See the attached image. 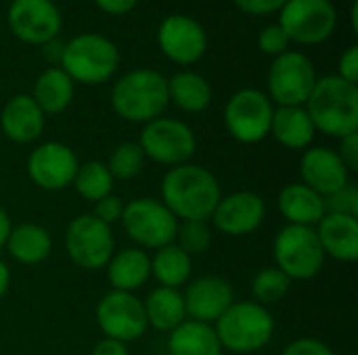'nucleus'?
Segmentation results:
<instances>
[{
  "instance_id": "1",
  "label": "nucleus",
  "mask_w": 358,
  "mask_h": 355,
  "mask_svg": "<svg viewBox=\"0 0 358 355\" xmlns=\"http://www.w3.org/2000/svg\"><path fill=\"white\" fill-rule=\"evenodd\" d=\"M220 197L216 176L191 161L172 167L162 180V203L178 222H208Z\"/></svg>"
},
{
  "instance_id": "2",
  "label": "nucleus",
  "mask_w": 358,
  "mask_h": 355,
  "mask_svg": "<svg viewBox=\"0 0 358 355\" xmlns=\"http://www.w3.org/2000/svg\"><path fill=\"white\" fill-rule=\"evenodd\" d=\"M306 111L317 132L334 138H344L358 132V88L336 75L317 80Z\"/></svg>"
},
{
  "instance_id": "3",
  "label": "nucleus",
  "mask_w": 358,
  "mask_h": 355,
  "mask_svg": "<svg viewBox=\"0 0 358 355\" xmlns=\"http://www.w3.org/2000/svg\"><path fill=\"white\" fill-rule=\"evenodd\" d=\"M168 80L153 69H132L111 88L113 111L130 123H149L168 107Z\"/></svg>"
},
{
  "instance_id": "4",
  "label": "nucleus",
  "mask_w": 358,
  "mask_h": 355,
  "mask_svg": "<svg viewBox=\"0 0 358 355\" xmlns=\"http://www.w3.org/2000/svg\"><path fill=\"white\" fill-rule=\"evenodd\" d=\"M214 331L222 349L241 355L254 354L271 343L275 320L268 308L256 301H235L214 322Z\"/></svg>"
},
{
  "instance_id": "5",
  "label": "nucleus",
  "mask_w": 358,
  "mask_h": 355,
  "mask_svg": "<svg viewBox=\"0 0 358 355\" xmlns=\"http://www.w3.org/2000/svg\"><path fill=\"white\" fill-rule=\"evenodd\" d=\"M120 63L117 46L101 33H80L65 42L61 69L76 84L96 86L107 82Z\"/></svg>"
},
{
  "instance_id": "6",
  "label": "nucleus",
  "mask_w": 358,
  "mask_h": 355,
  "mask_svg": "<svg viewBox=\"0 0 358 355\" xmlns=\"http://www.w3.org/2000/svg\"><path fill=\"white\" fill-rule=\"evenodd\" d=\"M275 268H279L289 280H310L325 264V253L315 228L285 224L273 243Z\"/></svg>"
},
{
  "instance_id": "7",
  "label": "nucleus",
  "mask_w": 358,
  "mask_h": 355,
  "mask_svg": "<svg viewBox=\"0 0 358 355\" xmlns=\"http://www.w3.org/2000/svg\"><path fill=\"white\" fill-rule=\"evenodd\" d=\"M317 80L313 61L298 50H287L275 56L268 67L266 96L271 103H277V107H304Z\"/></svg>"
},
{
  "instance_id": "8",
  "label": "nucleus",
  "mask_w": 358,
  "mask_h": 355,
  "mask_svg": "<svg viewBox=\"0 0 358 355\" xmlns=\"http://www.w3.org/2000/svg\"><path fill=\"white\" fill-rule=\"evenodd\" d=\"M124 232L138 245V249H162L176 239L178 220L157 199L141 197L124 205Z\"/></svg>"
},
{
  "instance_id": "9",
  "label": "nucleus",
  "mask_w": 358,
  "mask_h": 355,
  "mask_svg": "<svg viewBox=\"0 0 358 355\" xmlns=\"http://www.w3.org/2000/svg\"><path fill=\"white\" fill-rule=\"evenodd\" d=\"M65 251L78 268L101 270L115 253L113 230L92 213H82L67 224Z\"/></svg>"
},
{
  "instance_id": "10",
  "label": "nucleus",
  "mask_w": 358,
  "mask_h": 355,
  "mask_svg": "<svg viewBox=\"0 0 358 355\" xmlns=\"http://www.w3.org/2000/svg\"><path fill=\"white\" fill-rule=\"evenodd\" d=\"M138 146L143 155L151 161L176 167L191 161L197 151V138L185 121L172 117H157L145 123Z\"/></svg>"
},
{
  "instance_id": "11",
  "label": "nucleus",
  "mask_w": 358,
  "mask_h": 355,
  "mask_svg": "<svg viewBox=\"0 0 358 355\" xmlns=\"http://www.w3.org/2000/svg\"><path fill=\"white\" fill-rule=\"evenodd\" d=\"M271 98L256 88L237 90L224 107V126L241 144H256L271 134L273 121Z\"/></svg>"
},
{
  "instance_id": "12",
  "label": "nucleus",
  "mask_w": 358,
  "mask_h": 355,
  "mask_svg": "<svg viewBox=\"0 0 358 355\" xmlns=\"http://www.w3.org/2000/svg\"><path fill=\"white\" fill-rule=\"evenodd\" d=\"M338 23V13L331 0H287L279 10V27L289 42L321 44Z\"/></svg>"
},
{
  "instance_id": "13",
  "label": "nucleus",
  "mask_w": 358,
  "mask_h": 355,
  "mask_svg": "<svg viewBox=\"0 0 358 355\" xmlns=\"http://www.w3.org/2000/svg\"><path fill=\"white\" fill-rule=\"evenodd\" d=\"M96 322L107 339H115L126 345L143 337L149 328L143 301L134 293L122 291H109L101 297L96 305Z\"/></svg>"
},
{
  "instance_id": "14",
  "label": "nucleus",
  "mask_w": 358,
  "mask_h": 355,
  "mask_svg": "<svg viewBox=\"0 0 358 355\" xmlns=\"http://www.w3.org/2000/svg\"><path fill=\"white\" fill-rule=\"evenodd\" d=\"M10 31L25 44H44L59 36L63 17L52 0H13L6 13Z\"/></svg>"
},
{
  "instance_id": "15",
  "label": "nucleus",
  "mask_w": 358,
  "mask_h": 355,
  "mask_svg": "<svg viewBox=\"0 0 358 355\" xmlns=\"http://www.w3.org/2000/svg\"><path fill=\"white\" fill-rule=\"evenodd\" d=\"M80 161L63 142H44L27 157V176L42 190H63L71 186Z\"/></svg>"
},
{
  "instance_id": "16",
  "label": "nucleus",
  "mask_w": 358,
  "mask_h": 355,
  "mask_svg": "<svg viewBox=\"0 0 358 355\" xmlns=\"http://www.w3.org/2000/svg\"><path fill=\"white\" fill-rule=\"evenodd\" d=\"M157 44L170 61L193 65L208 50V33L199 21L187 15H170L157 27Z\"/></svg>"
},
{
  "instance_id": "17",
  "label": "nucleus",
  "mask_w": 358,
  "mask_h": 355,
  "mask_svg": "<svg viewBox=\"0 0 358 355\" xmlns=\"http://www.w3.org/2000/svg\"><path fill=\"white\" fill-rule=\"evenodd\" d=\"M264 218H266L264 199L252 190H237L227 197H220L210 220L214 228L227 236H245L258 230Z\"/></svg>"
},
{
  "instance_id": "18",
  "label": "nucleus",
  "mask_w": 358,
  "mask_h": 355,
  "mask_svg": "<svg viewBox=\"0 0 358 355\" xmlns=\"http://www.w3.org/2000/svg\"><path fill=\"white\" fill-rule=\"evenodd\" d=\"M182 299L187 318L214 324L235 303V291L231 282L220 276H201L187 285Z\"/></svg>"
},
{
  "instance_id": "19",
  "label": "nucleus",
  "mask_w": 358,
  "mask_h": 355,
  "mask_svg": "<svg viewBox=\"0 0 358 355\" xmlns=\"http://www.w3.org/2000/svg\"><path fill=\"white\" fill-rule=\"evenodd\" d=\"M302 184L319 192L323 199L350 182V172L342 163L340 155L329 146H310L300 159Z\"/></svg>"
},
{
  "instance_id": "20",
  "label": "nucleus",
  "mask_w": 358,
  "mask_h": 355,
  "mask_svg": "<svg viewBox=\"0 0 358 355\" xmlns=\"http://www.w3.org/2000/svg\"><path fill=\"white\" fill-rule=\"evenodd\" d=\"M44 123L46 115L29 94H15L0 111V130L17 144H29L38 140L44 132Z\"/></svg>"
},
{
  "instance_id": "21",
  "label": "nucleus",
  "mask_w": 358,
  "mask_h": 355,
  "mask_svg": "<svg viewBox=\"0 0 358 355\" xmlns=\"http://www.w3.org/2000/svg\"><path fill=\"white\" fill-rule=\"evenodd\" d=\"M325 257H334L344 264L358 259V220L352 216L325 213L315 228Z\"/></svg>"
},
{
  "instance_id": "22",
  "label": "nucleus",
  "mask_w": 358,
  "mask_h": 355,
  "mask_svg": "<svg viewBox=\"0 0 358 355\" xmlns=\"http://www.w3.org/2000/svg\"><path fill=\"white\" fill-rule=\"evenodd\" d=\"M277 205H279V211L285 218V222L294 224V226L315 228L327 213L325 199L302 182L283 186V190L279 192Z\"/></svg>"
},
{
  "instance_id": "23",
  "label": "nucleus",
  "mask_w": 358,
  "mask_h": 355,
  "mask_svg": "<svg viewBox=\"0 0 358 355\" xmlns=\"http://www.w3.org/2000/svg\"><path fill=\"white\" fill-rule=\"evenodd\" d=\"M105 268H107L111 291L134 293L151 276V257L143 249L130 247V249L115 251Z\"/></svg>"
},
{
  "instance_id": "24",
  "label": "nucleus",
  "mask_w": 358,
  "mask_h": 355,
  "mask_svg": "<svg viewBox=\"0 0 358 355\" xmlns=\"http://www.w3.org/2000/svg\"><path fill=\"white\" fill-rule=\"evenodd\" d=\"M271 134L285 149L306 151L313 144L317 130L306 107H277L273 111Z\"/></svg>"
},
{
  "instance_id": "25",
  "label": "nucleus",
  "mask_w": 358,
  "mask_h": 355,
  "mask_svg": "<svg viewBox=\"0 0 358 355\" xmlns=\"http://www.w3.org/2000/svg\"><path fill=\"white\" fill-rule=\"evenodd\" d=\"M10 253V257L23 266H36L42 264L44 259H48L50 251H52V239L48 234L46 228H42L40 224H19L15 228H10V234L6 239L4 245Z\"/></svg>"
},
{
  "instance_id": "26",
  "label": "nucleus",
  "mask_w": 358,
  "mask_h": 355,
  "mask_svg": "<svg viewBox=\"0 0 358 355\" xmlns=\"http://www.w3.org/2000/svg\"><path fill=\"white\" fill-rule=\"evenodd\" d=\"M143 308H145L147 326L159 333H172L176 326H180L187 320L185 299L178 289H168V287L153 289L143 301Z\"/></svg>"
},
{
  "instance_id": "27",
  "label": "nucleus",
  "mask_w": 358,
  "mask_h": 355,
  "mask_svg": "<svg viewBox=\"0 0 358 355\" xmlns=\"http://www.w3.org/2000/svg\"><path fill=\"white\" fill-rule=\"evenodd\" d=\"M29 96L44 115H57L71 105L73 82L61 67H48L36 77Z\"/></svg>"
},
{
  "instance_id": "28",
  "label": "nucleus",
  "mask_w": 358,
  "mask_h": 355,
  "mask_svg": "<svg viewBox=\"0 0 358 355\" xmlns=\"http://www.w3.org/2000/svg\"><path fill=\"white\" fill-rule=\"evenodd\" d=\"M170 355H222L220 341L212 324L185 320L172 333H168Z\"/></svg>"
},
{
  "instance_id": "29",
  "label": "nucleus",
  "mask_w": 358,
  "mask_h": 355,
  "mask_svg": "<svg viewBox=\"0 0 358 355\" xmlns=\"http://www.w3.org/2000/svg\"><path fill=\"white\" fill-rule=\"evenodd\" d=\"M168 98L187 113H201L212 103V86L195 71H180L168 80Z\"/></svg>"
},
{
  "instance_id": "30",
  "label": "nucleus",
  "mask_w": 358,
  "mask_h": 355,
  "mask_svg": "<svg viewBox=\"0 0 358 355\" xmlns=\"http://www.w3.org/2000/svg\"><path fill=\"white\" fill-rule=\"evenodd\" d=\"M193 262L176 243L157 249L151 257V276L159 282V287L180 289L189 282Z\"/></svg>"
},
{
  "instance_id": "31",
  "label": "nucleus",
  "mask_w": 358,
  "mask_h": 355,
  "mask_svg": "<svg viewBox=\"0 0 358 355\" xmlns=\"http://www.w3.org/2000/svg\"><path fill=\"white\" fill-rule=\"evenodd\" d=\"M113 176L111 172L107 169L105 163L101 161H86V163H80L78 172H76V178H73V188L78 190V195L90 203H96L99 199L111 195L113 190Z\"/></svg>"
},
{
  "instance_id": "32",
  "label": "nucleus",
  "mask_w": 358,
  "mask_h": 355,
  "mask_svg": "<svg viewBox=\"0 0 358 355\" xmlns=\"http://www.w3.org/2000/svg\"><path fill=\"white\" fill-rule=\"evenodd\" d=\"M289 287H292V280L279 268H264L252 280V295H254L252 301L264 308L279 303L289 293Z\"/></svg>"
},
{
  "instance_id": "33",
  "label": "nucleus",
  "mask_w": 358,
  "mask_h": 355,
  "mask_svg": "<svg viewBox=\"0 0 358 355\" xmlns=\"http://www.w3.org/2000/svg\"><path fill=\"white\" fill-rule=\"evenodd\" d=\"M113 180H132L143 172L145 155L138 142H122L113 149L109 163H105Z\"/></svg>"
},
{
  "instance_id": "34",
  "label": "nucleus",
  "mask_w": 358,
  "mask_h": 355,
  "mask_svg": "<svg viewBox=\"0 0 358 355\" xmlns=\"http://www.w3.org/2000/svg\"><path fill=\"white\" fill-rule=\"evenodd\" d=\"M174 243L189 255H201L212 245V228L208 222H178Z\"/></svg>"
},
{
  "instance_id": "35",
  "label": "nucleus",
  "mask_w": 358,
  "mask_h": 355,
  "mask_svg": "<svg viewBox=\"0 0 358 355\" xmlns=\"http://www.w3.org/2000/svg\"><path fill=\"white\" fill-rule=\"evenodd\" d=\"M325 211L338 216H352L358 218V188L357 184L348 182L340 190L325 197Z\"/></svg>"
},
{
  "instance_id": "36",
  "label": "nucleus",
  "mask_w": 358,
  "mask_h": 355,
  "mask_svg": "<svg viewBox=\"0 0 358 355\" xmlns=\"http://www.w3.org/2000/svg\"><path fill=\"white\" fill-rule=\"evenodd\" d=\"M287 46H289V38H287V33L279 27V23L266 25V27L258 33V48H260L264 54L279 56V54L287 52Z\"/></svg>"
},
{
  "instance_id": "37",
  "label": "nucleus",
  "mask_w": 358,
  "mask_h": 355,
  "mask_svg": "<svg viewBox=\"0 0 358 355\" xmlns=\"http://www.w3.org/2000/svg\"><path fill=\"white\" fill-rule=\"evenodd\" d=\"M124 205H126V203H124L120 197H115V195L111 192V195H107V197H103V199H99V201L94 203L92 216H94L96 220H101L103 224L111 226V224H115V222L122 220Z\"/></svg>"
},
{
  "instance_id": "38",
  "label": "nucleus",
  "mask_w": 358,
  "mask_h": 355,
  "mask_svg": "<svg viewBox=\"0 0 358 355\" xmlns=\"http://www.w3.org/2000/svg\"><path fill=\"white\" fill-rule=\"evenodd\" d=\"M281 355H336L334 349L323 343L321 339L315 337H300L296 341H292Z\"/></svg>"
},
{
  "instance_id": "39",
  "label": "nucleus",
  "mask_w": 358,
  "mask_h": 355,
  "mask_svg": "<svg viewBox=\"0 0 358 355\" xmlns=\"http://www.w3.org/2000/svg\"><path fill=\"white\" fill-rule=\"evenodd\" d=\"M348 172H358V132L340 138V149L336 151Z\"/></svg>"
},
{
  "instance_id": "40",
  "label": "nucleus",
  "mask_w": 358,
  "mask_h": 355,
  "mask_svg": "<svg viewBox=\"0 0 358 355\" xmlns=\"http://www.w3.org/2000/svg\"><path fill=\"white\" fill-rule=\"evenodd\" d=\"M248 15H271L281 10L287 0H233Z\"/></svg>"
},
{
  "instance_id": "41",
  "label": "nucleus",
  "mask_w": 358,
  "mask_h": 355,
  "mask_svg": "<svg viewBox=\"0 0 358 355\" xmlns=\"http://www.w3.org/2000/svg\"><path fill=\"white\" fill-rule=\"evenodd\" d=\"M338 75L350 84L358 82V46H350L338 63Z\"/></svg>"
},
{
  "instance_id": "42",
  "label": "nucleus",
  "mask_w": 358,
  "mask_h": 355,
  "mask_svg": "<svg viewBox=\"0 0 358 355\" xmlns=\"http://www.w3.org/2000/svg\"><path fill=\"white\" fill-rule=\"evenodd\" d=\"M94 2L107 15H126L138 4V0H94Z\"/></svg>"
},
{
  "instance_id": "43",
  "label": "nucleus",
  "mask_w": 358,
  "mask_h": 355,
  "mask_svg": "<svg viewBox=\"0 0 358 355\" xmlns=\"http://www.w3.org/2000/svg\"><path fill=\"white\" fill-rule=\"evenodd\" d=\"M92 355H130L128 354V345L122 343V341H115V339H101L94 349Z\"/></svg>"
},
{
  "instance_id": "44",
  "label": "nucleus",
  "mask_w": 358,
  "mask_h": 355,
  "mask_svg": "<svg viewBox=\"0 0 358 355\" xmlns=\"http://www.w3.org/2000/svg\"><path fill=\"white\" fill-rule=\"evenodd\" d=\"M63 50H65V42L59 36L42 44V52H44V56H46L48 63H61Z\"/></svg>"
},
{
  "instance_id": "45",
  "label": "nucleus",
  "mask_w": 358,
  "mask_h": 355,
  "mask_svg": "<svg viewBox=\"0 0 358 355\" xmlns=\"http://www.w3.org/2000/svg\"><path fill=\"white\" fill-rule=\"evenodd\" d=\"M10 218H8V213L0 207V249L6 245V239H8V234H10Z\"/></svg>"
},
{
  "instance_id": "46",
  "label": "nucleus",
  "mask_w": 358,
  "mask_h": 355,
  "mask_svg": "<svg viewBox=\"0 0 358 355\" xmlns=\"http://www.w3.org/2000/svg\"><path fill=\"white\" fill-rule=\"evenodd\" d=\"M8 285H10V272H8L6 264L0 259V299L6 295V291H8Z\"/></svg>"
},
{
  "instance_id": "47",
  "label": "nucleus",
  "mask_w": 358,
  "mask_h": 355,
  "mask_svg": "<svg viewBox=\"0 0 358 355\" xmlns=\"http://www.w3.org/2000/svg\"><path fill=\"white\" fill-rule=\"evenodd\" d=\"M350 13H352V29H355V31H358V21H357V15H358V2H357V0H355V2H352V10H350Z\"/></svg>"
}]
</instances>
